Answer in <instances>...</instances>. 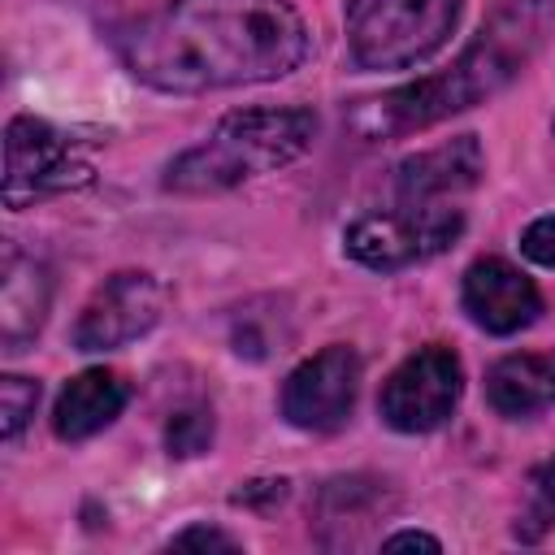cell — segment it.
<instances>
[{"mask_svg":"<svg viewBox=\"0 0 555 555\" xmlns=\"http://www.w3.org/2000/svg\"><path fill=\"white\" fill-rule=\"evenodd\" d=\"M126 399H130V390H126V382H121L117 373H108V369H87V373L69 377L65 390L56 395L52 429H56V438H65V442H82V438L108 429V425L121 416Z\"/></svg>","mask_w":555,"mask_h":555,"instance_id":"obj_13","label":"cell"},{"mask_svg":"<svg viewBox=\"0 0 555 555\" xmlns=\"http://www.w3.org/2000/svg\"><path fill=\"white\" fill-rule=\"evenodd\" d=\"M486 173V156L477 134H455L429 152H416L395 165V199L399 204H442L447 195H460L477 186Z\"/></svg>","mask_w":555,"mask_h":555,"instance_id":"obj_11","label":"cell"},{"mask_svg":"<svg viewBox=\"0 0 555 555\" xmlns=\"http://www.w3.org/2000/svg\"><path fill=\"white\" fill-rule=\"evenodd\" d=\"M546 22H551V4L546 0H512V4H503L490 17V26H481V35L451 61V69L351 104L347 108L351 134L364 139V143H382V139H399V134L438 126L451 113H464V108L490 100L538 52V43L546 35Z\"/></svg>","mask_w":555,"mask_h":555,"instance_id":"obj_2","label":"cell"},{"mask_svg":"<svg viewBox=\"0 0 555 555\" xmlns=\"http://www.w3.org/2000/svg\"><path fill=\"white\" fill-rule=\"evenodd\" d=\"M360 356L343 343L308 356L282 386V416L304 434H334L356 403Z\"/></svg>","mask_w":555,"mask_h":555,"instance_id":"obj_9","label":"cell"},{"mask_svg":"<svg viewBox=\"0 0 555 555\" xmlns=\"http://www.w3.org/2000/svg\"><path fill=\"white\" fill-rule=\"evenodd\" d=\"M169 546H173V551H191V546H199V551H238V542H234L230 533L208 529V525H191V529L173 533Z\"/></svg>","mask_w":555,"mask_h":555,"instance_id":"obj_19","label":"cell"},{"mask_svg":"<svg viewBox=\"0 0 555 555\" xmlns=\"http://www.w3.org/2000/svg\"><path fill=\"white\" fill-rule=\"evenodd\" d=\"M464 234V212L451 204H395L364 212L343 230V251L364 269H408L447 251Z\"/></svg>","mask_w":555,"mask_h":555,"instance_id":"obj_5","label":"cell"},{"mask_svg":"<svg viewBox=\"0 0 555 555\" xmlns=\"http://www.w3.org/2000/svg\"><path fill=\"white\" fill-rule=\"evenodd\" d=\"M317 117L308 108H238L221 117V126L169 160L165 191L178 195H212L230 191L247 178L286 169L312 147Z\"/></svg>","mask_w":555,"mask_h":555,"instance_id":"obj_3","label":"cell"},{"mask_svg":"<svg viewBox=\"0 0 555 555\" xmlns=\"http://www.w3.org/2000/svg\"><path fill=\"white\" fill-rule=\"evenodd\" d=\"M117 52L139 82L199 95L286 78L308 56V26L291 0H165Z\"/></svg>","mask_w":555,"mask_h":555,"instance_id":"obj_1","label":"cell"},{"mask_svg":"<svg viewBox=\"0 0 555 555\" xmlns=\"http://www.w3.org/2000/svg\"><path fill=\"white\" fill-rule=\"evenodd\" d=\"M91 182V160L78 152V143L39 121V117H13L4 130V204L26 208L43 195L78 191Z\"/></svg>","mask_w":555,"mask_h":555,"instance_id":"obj_6","label":"cell"},{"mask_svg":"<svg viewBox=\"0 0 555 555\" xmlns=\"http://www.w3.org/2000/svg\"><path fill=\"white\" fill-rule=\"evenodd\" d=\"M533 490H538V507L555 520V460H546V464L533 473Z\"/></svg>","mask_w":555,"mask_h":555,"instance_id":"obj_21","label":"cell"},{"mask_svg":"<svg viewBox=\"0 0 555 555\" xmlns=\"http://www.w3.org/2000/svg\"><path fill=\"white\" fill-rule=\"evenodd\" d=\"M460 295H464V312L486 334H516V330L533 325L538 312H542L538 286L516 264H507L503 256L473 260L468 273H464V291Z\"/></svg>","mask_w":555,"mask_h":555,"instance_id":"obj_10","label":"cell"},{"mask_svg":"<svg viewBox=\"0 0 555 555\" xmlns=\"http://www.w3.org/2000/svg\"><path fill=\"white\" fill-rule=\"evenodd\" d=\"M460 395H464L460 356L442 343H429L386 377L377 395V412L399 434H429L451 421Z\"/></svg>","mask_w":555,"mask_h":555,"instance_id":"obj_7","label":"cell"},{"mask_svg":"<svg viewBox=\"0 0 555 555\" xmlns=\"http://www.w3.org/2000/svg\"><path fill=\"white\" fill-rule=\"evenodd\" d=\"M208 442H212V412L208 408H182V412L169 416V425H165L169 455L191 460V455H204Z\"/></svg>","mask_w":555,"mask_h":555,"instance_id":"obj_17","label":"cell"},{"mask_svg":"<svg viewBox=\"0 0 555 555\" xmlns=\"http://www.w3.org/2000/svg\"><path fill=\"white\" fill-rule=\"evenodd\" d=\"M165 312V291L143 269L113 273L78 312L74 321V347L78 351H113L134 338H143Z\"/></svg>","mask_w":555,"mask_h":555,"instance_id":"obj_8","label":"cell"},{"mask_svg":"<svg viewBox=\"0 0 555 555\" xmlns=\"http://www.w3.org/2000/svg\"><path fill=\"white\" fill-rule=\"evenodd\" d=\"M35 403H39V382L17 377V373L0 377V434H4V442L22 438L26 421L35 416Z\"/></svg>","mask_w":555,"mask_h":555,"instance_id":"obj_16","label":"cell"},{"mask_svg":"<svg viewBox=\"0 0 555 555\" xmlns=\"http://www.w3.org/2000/svg\"><path fill=\"white\" fill-rule=\"evenodd\" d=\"M48 304H52L48 264L9 243L4 264H0V343H4V351H22L39 334Z\"/></svg>","mask_w":555,"mask_h":555,"instance_id":"obj_12","label":"cell"},{"mask_svg":"<svg viewBox=\"0 0 555 555\" xmlns=\"http://www.w3.org/2000/svg\"><path fill=\"white\" fill-rule=\"evenodd\" d=\"M386 512V490L373 477H334L321 490V507H317V533L325 546H360L364 525H373V516Z\"/></svg>","mask_w":555,"mask_h":555,"instance_id":"obj_14","label":"cell"},{"mask_svg":"<svg viewBox=\"0 0 555 555\" xmlns=\"http://www.w3.org/2000/svg\"><path fill=\"white\" fill-rule=\"evenodd\" d=\"M464 0H347V48L360 69H408L434 56Z\"/></svg>","mask_w":555,"mask_h":555,"instance_id":"obj_4","label":"cell"},{"mask_svg":"<svg viewBox=\"0 0 555 555\" xmlns=\"http://www.w3.org/2000/svg\"><path fill=\"white\" fill-rule=\"evenodd\" d=\"M412 546H421V551H442V542L429 538V533H421V529H403V533L382 538V551H412Z\"/></svg>","mask_w":555,"mask_h":555,"instance_id":"obj_20","label":"cell"},{"mask_svg":"<svg viewBox=\"0 0 555 555\" xmlns=\"http://www.w3.org/2000/svg\"><path fill=\"white\" fill-rule=\"evenodd\" d=\"M520 251L542 264V269H555V217H538L525 234H520Z\"/></svg>","mask_w":555,"mask_h":555,"instance_id":"obj_18","label":"cell"},{"mask_svg":"<svg viewBox=\"0 0 555 555\" xmlns=\"http://www.w3.org/2000/svg\"><path fill=\"white\" fill-rule=\"evenodd\" d=\"M486 395L503 416H533L551 399V364L538 356H503L486 373Z\"/></svg>","mask_w":555,"mask_h":555,"instance_id":"obj_15","label":"cell"},{"mask_svg":"<svg viewBox=\"0 0 555 555\" xmlns=\"http://www.w3.org/2000/svg\"><path fill=\"white\" fill-rule=\"evenodd\" d=\"M551 395H555V360H551Z\"/></svg>","mask_w":555,"mask_h":555,"instance_id":"obj_22","label":"cell"}]
</instances>
